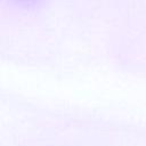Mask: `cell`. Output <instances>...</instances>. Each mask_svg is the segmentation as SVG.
I'll return each mask as SVG.
<instances>
[{
	"label": "cell",
	"mask_w": 146,
	"mask_h": 146,
	"mask_svg": "<svg viewBox=\"0 0 146 146\" xmlns=\"http://www.w3.org/2000/svg\"><path fill=\"white\" fill-rule=\"evenodd\" d=\"M7 1L19 8L31 9V8H35L36 6L41 5L44 0H7Z\"/></svg>",
	"instance_id": "obj_1"
}]
</instances>
